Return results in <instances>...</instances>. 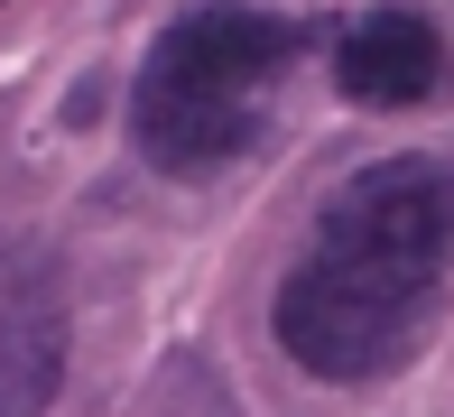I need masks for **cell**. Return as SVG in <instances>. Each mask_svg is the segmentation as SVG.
<instances>
[{
	"instance_id": "6da1fadb",
	"label": "cell",
	"mask_w": 454,
	"mask_h": 417,
	"mask_svg": "<svg viewBox=\"0 0 454 417\" xmlns=\"http://www.w3.org/2000/svg\"><path fill=\"white\" fill-rule=\"evenodd\" d=\"M454 287V167L371 158L316 204V232L287 260L270 334L316 381H389L418 362Z\"/></svg>"
},
{
	"instance_id": "7a4b0ae2",
	"label": "cell",
	"mask_w": 454,
	"mask_h": 417,
	"mask_svg": "<svg viewBox=\"0 0 454 417\" xmlns=\"http://www.w3.org/2000/svg\"><path fill=\"white\" fill-rule=\"evenodd\" d=\"M306 28L251 0H195L158 28L130 83V139L158 177H214L260 139L278 75L297 66Z\"/></svg>"
},
{
	"instance_id": "3957f363",
	"label": "cell",
	"mask_w": 454,
	"mask_h": 417,
	"mask_svg": "<svg viewBox=\"0 0 454 417\" xmlns=\"http://www.w3.org/2000/svg\"><path fill=\"white\" fill-rule=\"evenodd\" d=\"M436 75H445V37L418 10H371L334 37V83L362 112H408L436 93Z\"/></svg>"
}]
</instances>
